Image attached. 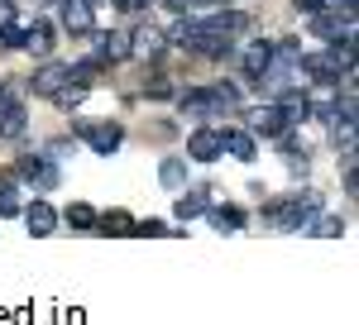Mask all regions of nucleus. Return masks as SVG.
Instances as JSON below:
<instances>
[{"mask_svg": "<svg viewBox=\"0 0 359 325\" xmlns=\"http://www.w3.org/2000/svg\"><path fill=\"white\" fill-rule=\"evenodd\" d=\"M72 130H77L96 153H115V148H120V139H125V130H120L115 120H77Z\"/></svg>", "mask_w": 359, "mask_h": 325, "instance_id": "1", "label": "nucleus"}, {"mask_svg": "<svg viewBox=\"0 0 359 325\" xmlns=\"http://www.w3.org/2000/svg\"><path fill=\"white\" fill-rule=\"evenodd\" d=\"M245 125H249V134H269V139H273L278 130H287V115H283L278 101H269V106H249L245 110Z\"/></svg>", "mask_w": 359, "mask_h": 325, "instance_id": "2", "label": "nucleus"}, {"mask_svg": "<svg viewBox=\"0 0 359 325\" xmlns=\"http://www.w3.org/2000/svg\"><path fill=\"white\" fill-rule=\"evenodd\" d=\"M15 177H20V182H29L34 191H48V187H57V167H53L48 158H34V153H25V158H20Z\"/></svg>", "mask_w": 359, "mask_h": 325, "instance_id": "3", "label": "nucleus"}, {"mask_svg": "<svg viewBox=\"0 0 359 325\" xmlns=\"http://www.w3.org/2000/svg\"><path fill=\"white\" fill-rule=\"evenodd\" d=\"M187 153H192L196 162H216V158H221V130H216V125H201V130H192V139H187Z\"/></svg>", "mask_w": 359, "mask_h": 325, "instance_id": "4", "label": "nucleus"}, {"mask_svg": "<svg viewBox=\"0 0 359 325\" xmlns=\"http://www.w3.org/2000/svg\"><path fill=\"white\" fill-rule=\"evenodd\" d=\"M62 29L67 34H96V15L86 0H62Z\"/></svg>", "mask_w": 359, "mask_h": 325, "instance_id": "5", "label": "nucleus"}, {"mask_svg": "<svg viewBox=\"0 0 359 325\" xmlns=\"http://www.w3.org/2000/svg\"><path fill=\"white\" fill-rule=\"evenodd\" d=\"M25 220H29V230H34V235H53L57 211L43 201V196H34V206H25Z\"/></svg>", "mask_w": 359, "mask_h": 325, "instance_id": "6", "label": "nucleus"}, {"mask_svg": "<svg viewBox=\"0 0 359 325\" xmlns=\"http://www.w3.org/2000/svg\"><path fill=\"white\" fill-rule=\"evenodd\" d=\"M25 48L39 57L53 53V25H43V20H34V25H25Z\"/></svg>", "mask_w": 359, "mask_h": 325, "instance_id": "7", "label": "nucleus"}, {"mask_svg": "<svg viewBox=\"0 0 359 325\" xmlns=\"http://www.w3.org/2000/svg\"><path fill=\"white\" fill-rule=\"evenodd\" d=\"M96 57L101 62H125L130 57V39L125 34H96Z\"/></svg>", "mask_w": 359, "mask_h": 325, "instance_id": "8", "label": "nucleus"}, {"mask_svg": "<svg viewBox=\"0 0 359 325\" xmlns=\"http://www.w3.org/2000/svg\"><path fill=\"white\" fill-rule=\"evenodd\" d=\"M163 48H168L163 29H139V34H135V48H130V53H139V57H158Z\"/></svg>", "mask_w": 359, "mask_h": 325, "instance_id": "9", "label": "nucleus"}, {"mask_svg": "<svg viewBox=\"0 0 359 325\" xmlns=\"http://www.w3.org/2000/svg\"><path fill=\"white\" fill-rule=\"evenodd\" d=\"M62 81H67V67H62V62H48V67H43L39 77L29 81V86H34L39 96H53V91H57V86H62Z\"/></svg>", "mask_w": 359, "mask_h": 325, "instance_id": "10", "label": "nucleus"}, {"mask_svg": "<svg viewBox=\"0 0 359 325\" xmlns=\"http://www.w3.org/2000/svg\"><path fill=\"white\" fill-rule=\"evenodd\" d=\"M0 134H5V139H20V134H25V106H20V101L0 106Z\"/></svg>", "mask_w": 359, "mask_h": 325, "instance_id": "11", "label": "nucleus"}, {"mask_svg": "<svg viewBox=\"0 0 359 325\" xmlns=\"http://www.w3.org/2000/svg\"><path fill=\"white\" fill-rule=\"evenodd\" d=\"M206 191H182L177 196V220H196V216H206Z\"/></svg>", "mask_w": 359, "mask_h": 325, "instance_id": "12", "label": "nucleus"}, {"mask_svg": "<svg viewBox=\"0 0 359 325\" xmlns=\"http://www.w3.org/2000/svg\"><path fill=\"white\" fill-rule=\"evenodd\" d=\"M206 216H211L216 230H240L245 225V211L240 206H206Z\"/></svg>", "mask_w": 359, "mask_h": 325, "instance_id": "13", "label": "nucleus"}, {"mask_svg": "<svg viewBox=\"0 0 359 325\" xmlns=\"http://www.w3.org/2000/svg\"><path fill=\"white\" fill-rule=\"evenodd\" d=\"M62 220H67V225H77V230H96V211H91L86 201H72V206L62 211Z\"/></svg>", "mask_w": 359, "mask_h": 325, "instance_id": "14", "label": "nucleus"}, {"mask_svg": "<svg viewBox=\"0 0 359 325\" xmlns=\"http://www.w3.org/2000/svg\"><path fill=\"white\" fill-rule=\"evenodd\" d=\"M158 177H163V187H168V191H177L182 182H187V162H182V158H168Z\"/></svg>", "mask_w": 359, "mask_h": 325, "instance_id": "15", "label": "nucleus"}, {"mask_svg": "<svg viewBox=\"0 0 359 325\" xmlns=\"http://www.w3.org/2000/svg\"><path fill=\"white\" fill-rule=\"evenodd\" d=\"M101 230H115V235H130L135 230V216H125V211H106V216H96Z\"/></svg>", "mask_w": 359, "mask_h": 325, "instance_id": "16", "label": "nucleus"}, {"mask_svg": "<svg viewBox=\"0 0 359 325\" xmlns=\"http://www.w3.org/2000/svg\"><path fill=\"white\" fill-rule=\"evenodd\" d=\"M306 225H311L316 235H326V240L345 235V220H340V216H321V211H316V220H306Z\"/></svg>", "mask_w": 359, "mask_h": 325, "instance_id": "17", "label": "nucleus"}, {"mask_svg": "<svg viewBox=\"0 0 359 325\" xmlns=\"http://www.w3.org/2000/svg\"><path fill=\"white\" fill-rule=\"evenodd\" d=\"M135 235H163V220H144V225L135 220Z\"/></svg>", "mask_w": 359, "mask_h": 325, "instance_id": "18", "label": "nucleus"}, {"mask_svg": "<svg viewBox=\"0 0 359 325\" xmlns=\"http://www.w3.org/2000/svg\"><path fill=\"white\" fill-rule=\"evenodd\" d=\"M168 10H172V15H187V10H196V5H201V0H163Z\"/></svg>", "mask_w": 359, "mask_h": 325, "instance_id": "19", "label": "nucleus"}, {"mask_svg": "<svg viewBox=\"0 0 359 325\" xmlns=\"http://www.w3.org/2000/svg\"><path fill=\"white\" fill-rule=\"evenodd\" d=\"M292 5H297V10H302V15H316V10H326V5H321V0H292Z\"/></svg>", "mask_w": 359, "mask_h": 325, "instance_id": "20", "label": "nucleus"}, {"mask_svg": "<svg viewBox=\"0 0 359 325\" xmlns=\"http://www.w3.org/2000/svg\"><path fill=\"white\" fill-rule=\"evenodd\" d=\"M115 5H120V10H144L149 0H115Z\"/></svg>", "mask_w": 359, "mask_h": 325, "instance_id": "21", "label": "nucleus"}]
</instances>
